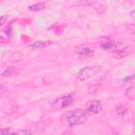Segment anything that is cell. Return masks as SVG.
Here are the masks:
<instances>
[{
    "mask_svg": "<svg viewBox=\"0 0 135 135\" xmlns=\"http://www.w3.org/2000/svg\"><path fill=\"white\" fill-rule=\"evenodd\" d=\"M87 120L85 112L81 109H74L66 111L60 118V122L65 128H72L84 124Z\"/></svg>",
    "mask_w": 135,
    "mask_h": 135,
    "instance_id": "1",
    "label": "cell"
},
{
    "mask_svg": "<svg viewBox=\"0 0 135 135\" xmlns=\"http://www.w3.org/2000/svg\"><path fill=\"white\" fill-rule=\"evenodd\" d=\"M100 70L101 66L98 65L85 66L78 72L76 79L80 81H86L94 76Z\"/></svg>",
    "mask_w": 135,
    "mask_h": 135,
    "instance_id": "2",
    "label": "cell"
},
{
    "mask_svg": "<svg viewBox=\"0 0 135 135\" xmlns=\"http://www.w3.org/2000/svg\"><path fill=\"white\" fill-rule=\"evenodd\" d=\"M96 47L90 43L81 44L75 46L74 51L82 58H90L93 56Z\"/></svg>",
    "mask_w": 135,
    "mask_h": 135,
    "instance_id": "3",
    "label": "cell"
},
{
    "mask_svg": "<svg viewBox=\"0 0 135 135\" xmlns=\"http://www.w3.org/2000/svg\"><path fill=\"white\" fill-rule=\"evenodd\" d=\"M100 41V47L104 51L114 53L119 49L121 44L118 42L112 41L110 37L107 36L102 37Z\"/></svg>",
    "mask_w": 135,
    "mask_h": 135,
    "instance_id": "4",
    "label": "cell"
},
{
    "mask_svg": "<svg viewBox=\"0 0 135 135\" xmlns=\"http://www.w3.org/2000/svg\"><path fill=\"white\" fill-rule=\"evenodd\" d=\"M73 100V97L70 94L62 97L54 101L52 104V108L54 110H61L69 105Z\"/></svg>",
    "mask_w": 135,
    "mask_h": 135,
    "instance_id": "5",
    "label": "cell"
},
{
    "mask_svg": "<svg viewBox=\"0 0 135 135\" xmlns=\"http://www.w3.org/2000/svg\"><path fill=\"white\" fill-rule=\"evenodd\" d=\"M85 109L90 113L97 114L102 110V105L99 100H89L85 103Z\"/></svg>",
    "mask_w": 135,
    "mask_h": 135,
    "instance_id": "6",
    "label": "cell"
},
{
    "mask_svg": "<svg viewBox=\"0 0 135 135\" xmlns=\"http://www.w3.org/2000/svg\"><path fill=\"white\" fill-rule=\"evenodd\" d=\"M88 5L92 7L98 14H102L106 12L107 6L101 2L99 1H86Z\"/></svg>",
    "mask_w": 135,
    "mask_h": 135,
    "instance_id": "7",
    "label": "cell"
},
{
    "mask_svg": "<svg viewBox=\"0 0 135 135\" xmlns=\"http://www.w3.org/2000/svg\"><path fill=\"white\" fill-rule=\"evenodd\" d=\"M51 44L49 40H38L35 41L34 43L29 45L27 47L34 49H43L47 47Z\"/></svg>",
    "mask_w": 135,
    "mask_h": 135,
    "instance_id": "8",
    "label": "cell"
},
{
    "mask_svg": "<svg viewBox=\"0 0 135 135\" xmlns=\"http://www.w3.org/2000/svg\"><path fill=\"white\" fill-rule=\"evenodd\" d=\"M129 53L130 49L128 47L126 46L113 53L112 56L117 59H121L128 56Z\"/></svg>",
    "mask_w": 135,
    "mask_h": 135,
    "instance_id": "9",
    "label": "cell"
},
{
    "mask_svg": "<svg viewBox=\"0 0 135 135\" xmlns=\"http://www.w3.org/2000/svg\"><path fill=\"white\" fill-rule=\"evenodd\" d=\"M20 70L14 67H9L5 69L2 73L1 75L4 77H12L18 75Z\"/></svg>",
    "mask_w": 135,
    "mask_h": 135,
    "instance_id": "10",
    "label": "cell"
},
{
    "mask_svg": "<svg viewBox=\"0 0 135 135\" xmlns=\"http://www.w3.org/2000/svg\"><path fill=\"white\" fill-rule=\"evenodd\" d=\"M24 59V56L22 53L18 52H14L9 57V60L13 63L18 62L22 61Z\"/></svg>",
    "mask_w": 135,
    "mask_h": 135,
    "instance_id": "11",
    "label": "cell"
},
{
    "mask_svg": "<svg viewBox=\"0 0 135 135\" xmlns=\"http://www.w3.org/2000/svg\"><path fill=\"white\" fill-rule=\"evenodd\" d=\"M44 8H45L44 3H38L34 4L32 5L28 6L27 9L30 11L38 12L43 9Z\"/></svg>",
    "mask_w": 135,
    "mask_h": 135,
    "instance_id": "12",
    "label": "cell"
},
{
    "mask_svg": "<svg viewBox=\"0 0 135 135\" xmlns=\"http://www.w3.org/2000/svg\"><path fill=\"white\" fill-rule=\"evenodd\" d=\"M12 22H11L5 28L4 33L6 35L8 40H11L13 38V27Z\"/></svg>",
    "mask_w": 135,
    "mask_h": 135,
    "instance_id": "13",
    "label": "cell"
},
{
    "mask_svg": "<svg viewBox=\"0 0 135 135\" xmlns=\"http://www.w3.org/2000/svg\"><path fill=\"white\" fill-rule=\"evenodd\" d=\"M135 88L134 85L128 88L125 92V95L129 100H133L134 98Z\"/></svg>",
    "mask_w": 135,
    "mask_h": 135,
    "instance_id": "14",
    "label": "cell"
},
{
    "mask_svg": "<svg viewBox=\"0 0 135 135\" xmlns=\"http://www.w3.org/2000/svg\"><path fill=\"white\" fill-rule=\"evenodd\" d=\"M101 85L100 84H94L90 85L88 89V93L90 95L95 94L99 89L101 87Z\"/></svg>",
    "mask_w": 135,
    "mask_h": 135,
    "instance_id": "15",
    "label": "cell"
},
{
    "mask_svg": "<svg viewBox=\"0 0 135 135\" xmlns=\"http://www.w3.org/2000/svg\"><path fill=\"white\" fill-rule=\"evenodd\" d=\"M128 108L124 104H121L116 108V112L118 115H123L127 112Z\"/></svg>",
    "mask_w": 135,
    "mask_h": 135,
    "instance_id": "16",
    "label": "cell"
},
{
    "mask_svg": "<svg viewBox=\"0 0 135 135\" xmlns=\"http://www.w3.org/2000/svg\"><path fill=\"white\" fill-rule=\"evenodd\" d=\"M32 130L30 129H24L22 130H19L16 132H13L12 134H21V135H24V134H32Z\"/></svg>",
    "mask_w": 135,
    "mask_h": 135,
    "instance_id": "17",
    "label": "cell"
},
{
    "mask_svg": "<svg viewBox=\"0 0 135 135\" xmlns=\"http://www.w3.org/2000/svg\"><path fill=\"white\" fill-rule=\"evenodd\" d=\"M134 80V74L133 73L132 75H130L126 77L123 80L124 83H130L133 82Z\"/></svg>",
    "mask_w": 135,
    "mask_h": 135,
    "instance_id": "18",
    "label": "cell"
},
{
    "mask_svg": "<svg viewBox=\"0 0 135 135\" xmlns=\"http://www.w3.org/2000/svg\"><path fill=\"white\" fill-rule=\"evenodd\" d=\"M134 24H131L127 26V31L128 33L134 34Z\"/></svg>",
    "mask_w": 135,
    "mask_h": 135,
    "instance_id": "19",
    "label": "cell"
},
{
    "mask_svg": "<svg viewBox=\"0 0 135 135\" xmlns=\"http://www.w3.org/2000/svg\"><path fill=\"white\" fill-rule=\"evenodd\" d=\"M13 131L11 132L9 128H2L0 130V134L4 135V134H12Z\"/></svg>",
    "mask_w": 135,
    "mask_h": 135,
    "instance_id": "20",
    "label": "cell"
},
{
    "mask_svg": "<svg viewBox=\"0 0 135 135\" xmlns=\"http://www.w3.org/2000/svg\"><path fill=\"white\" fill-rule=\"evenodd\" d=\"M8 17L7 15H3L1 17V26H2L3 24H4V23H5V22L6 21Z\"/></svg>",
    "mask_w": 135,
    "mask_h": 135,
    "instance_id": "21",
    "label": "cell"
},
{
    "mask_svg": "<svg viewBox=\"0 0 135 135\" xmlns=\"http://www.w3.org/2000/svg\"><path fill=\"white\" fill-rule=\"evenodd\" d=\"M130 17L132 18V20L133 21H134V20H135V11H134V10H132L131 12H130Z\"/></svg>",
    "mask_w": 135,
    "mask_h": 135,
    "instance_id": "22",
    "label": "cell"
},
{
    "mask_svg": "<svg viewBox=\"0 0 135 135\" xmlns=\"http://www.w3.org/2000/svg\"><path fill=\"white\" fill-rule=\"evenodd\" d=\"M4 41H5V38L1 35V38H0V42H1V43H2L4 42Z\"/></svg>",
    "mask_w": 135,
    "mask_h": 135,
    "instance_id": "23",
    "label": "cell"
}]
</instances>
